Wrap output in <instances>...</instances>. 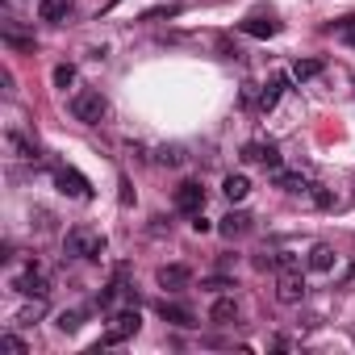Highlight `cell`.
I'll use <instances>...</instances> for the list:
<instances>
[{
    "label": "cell",
    "mask_w": 355,
    "mask_h": 355,
    "mask_svg": "<svg viewBox=\"0 0 355 355\" xmlns=\"http://www.w3.org/2000/svg\"><path fill=\"white\" fill-rule=\"evenodd\" d=\"M242 34H251V38H276L280 34V21H272V17H247L242 21Z\"/></svg>",
    "instance_id": "obj_14"
},
{
    "label": "cell",
    "mask_w": 355,
    "mask_h": 355,
    "mask_svg": "<svg viewBox=\"0 0 355 355\" xmlns=\"http://www.w3.org/2000/svg\"><path fill=\"white\" fill-rule=\"evenodd\" d=\"M242 159H247V163H264L268 172H276V168H280V150H276L272 142H247V146H242Z\"/></svg>",
    "instance_id": "obj_9"
},
{
    "label": "cell",
    "mask_w": 355,
    "mask_h": 355,
    "mask_svg": "<svg viewBox=\"0 0 355 355\" xmlns=\"http://www.w3.org/2000/svg\"><path fill=\"white\" fill-rule=\"evenodd\" d=\"M209 318H214L218 326H230V322L238 318V306H234V297H222V301H214V310H209Z\"/></svg>",
    "instance_id": "obj_17"
},
{
    "label": "cell",
    "mask_w": 355,
    "mask_h": 355,
    "mask_svg": "<svg viewBox=\"0 0 355 355\" xmlns=\"http://www.w3.org/2000/svg\"><path fill=\"white\" fill-rule=\"evenodd\" d=\"M176 209L180 214H201V209H205V188H201L196 180H184L180 188H176Z\"/></svg>",
    "instance_id": "obj_6"
},
{
    "label": "cell",
    "mask_w": 355,
    "mask_h": 355,
    "mask_svg": "<svg viewBox=\"0 0 355 355\" xmlns=\"http://www.w3.org/2000/svg\"><path fill=\"white\" fill-rule=\"evenodd\" d=\"M50 80H55V88H71L76 84V67L71 63H59L55 71H50Z\"/></svg>",
    "instance_id": "obj_25"
},
{
    "label": "cell",
    "mask_w": 355,
    "mask_h": 355,
    "mask_svg": "<svg viewBox=\"0 0 355 355\" xmlns=\"http://www.w3.org/2000/svg\"><path fill=\"white\" fill-rule=\"evenodd\" d=\"M0 38H5V46H9V50H25V55H34V38L17 34L13 25H5V34H0Z\"/></svg>",
    "instance_id": "obj_21"
},
{
    "label": "cell",
    "mask_w": 355,
    "mask_h": 355,
    "mask_svg": "<svg viewBox=\"0 0 355 355\" xmlns=\"http://www.w3.org/2000/svg\"><path fill=\"white\" fill-rule=\"evenodd\" d=\"M155 163H163V168H180V163H184V150H180V146H159V150H155Z\"/></svg>",
    "instance_id": "obj_23"
},
{
    "label": "cell",
    "mask_w": 355,
    "mask_h": 355,
    "mask_svg": "<svg viewBox=\"0 0 355 355\" xmlns=\"http://www.w3.org/2000/svg\"><path fill=\"white\" fill-rule=\"evenodd\" d=\"M67 109H71V117H76V122H84V126H96L100 117L109 113V100L100 96L96 88H80V92L67 100Z\"/></svg>",
    "instance_id": "obj_2"
},
{
    "label": "cell",
    "mask_w": 355,
    "mask_h": 355,
    "mask_svg": "<svg viewBox=\"0 0 355 355\" xmlns=\"http://www.w3.org/2000/svg\"><path fill=\"white\" fill-rule=\"evenodd\" d=\"M71 13V0H42L38 5V21H50V25H63Z\"/></svg>",
    "instance_id": "obj_13"
},
{
    "label": "cell",
    "mask_w": 355,
    "mask_h": 355,
    "mask_svg": "<svg viewBox=\"0 0 355 355\" xmlns=\"http://www.w3.org/2000/svg\"><path fill=\"white\" fill-rule=\"evenodd\" d=\"M310 192H314V205H318V209H330V205H334V196H330L326 188H318V184H314Z\"/></svg>",
    "instance_id": "obj_28"
},
{
    "label": "cell",
    "mask_w": 355,
    "mask_h": 355,
    "mask_svg": "<svg viewBox=\"0 0 355 355\" xmlns=\"http://www.w3.org/2000/svg\"><path fill=\"white\" fill-rule=\"evenodd\" d=\"M159 318L168 326H180V330H192L196 326V314L188 306H180V301H159Z\"/></svg>",
    "instance_id": "obj_10"
},
{
    "label": "cell",
    "mask_w": 355,
    "mask_h": 355,
    "mask_svg": "<svg viewBox=\"0 0 355 355\" xmlns=\"http://www.w3.org/2000/svg\"><path fill=\"white\" fill-rule=\"evenodd\" d=\"M222 192H226L230 201H242V196L251 192V180H247V176H226V180H222Z\"/></svg>",
    "instance_id": "obj_20"
},
{
    "label": "cell",
    "mask_w": 355,
    "mask_h": 355,
    "mask_svg": "<svg viewBox=\"0 0 355 355\" xmlns=\"http://www.w3.org/2000/svg\"><path fill=\"white\" fill-rule=\"evenodd\" d=\"M272 268H276V272H297V268H301L297 251H276V255H272Z\"/></svg>",
    "instance_id": "obj_24"
},
{
    "label": "cell",
    "mask_w": 355,
    "mask_h": 355,
    "mask_svg": "<svg viewBox=\"0 0 355 355\" xmlns=\"http://www.w3.org/2000/svg\"><path fill=\"white\" fill-rule=\"evenodd\" d=\"M192 230H196V234H205V230H209V222L201 218V214H192Z\"/></svg>",
    "instance_id": "obj_31"
},
{
    "label": "cell",
    "mask_w": 355,
    "mask_h": 355,
    "mask_svg": "<svg viewBox=\"0 0 355 355\" xmlns=\"http://www.w3.org/2000/svg\"><path fill=\"white\" fill-rule=\"evenodd\" d=\"M201 288H209V293H222V288H234L230 276H209V280H201Z\"/></svg>",
    "instance_id": "obj_27"
},
{
    "label": "cell",
    "mask_w": 355,
    "mask_h": 355,
    "mask_svg": "<svg viewBox=\"0 0 355 355\" xmlns=\"http://www.w3.org/2000/svg\"><path fill=\"white\" fill-rule=\"evenodd\" d=\"M13 288H17V293H25V297H50V280L42 276V268H38V264H30V268L13 280Z\"/></svg>",
    "instance_id": "obj_7"
},
{
    "label": "cell",
    "mask_w": 355,
    "mask_h": 355,
    "mask_svg": "<svg viewBox=\"0 0 355 355\" xmlns=\"http://www.w3.org/2000/svg\"><path fill=\"white\" fill-rule=\"evenodd\" d=\"M310 268H314V272H330V268H334V247H330V242H318V247L310 251Z\"/></svg>",
    "instance_id": "obj_16"
},
{
    "label": "cell",
    "mask_w": 355,
    "mask_h": 355,
    "mask_svg": "<svg viewBox=\"0 0 355 355\" xmlns=\"http://www.w3.org/2000/svg\"><path fill=\"white\" fill-rule=\"evenodd\" d=\"M276 301H280V306H297V301H306V276H301V268L297 272H280Z\"/></svg>",
    "instance_id": "obj_5"
},
{
    "label": "cell",
    "mask_w": 355,
    "mask_h": 355,
    "mask_svg": "<svg viewBox=\"0 0 355 355\" xmlns=\"http://www.w3.org/2000/svg\"><path fill=\"white\" fill-rule=\"evenodd\" d=\"M288 88V76H272L268 84H264V96H260V109H272L276 100H280V92Z\"/></svg>",
    "instance_id": "obj_18"
},
{
    "label": "cell",
    "mask_w": 355,
    "mask_h": 355,
    "mask_svg": "<svg viewBox=\"0 0 355 355\" xmlns=\"http://www.w3.org/2000/svg\"><path fill=\"white\" fill-rule=\"evenodd\" d=\"M251 230V214H242V209H230L222 222H218V234L222 238H238V234H247Z\"/></svg>",
    "instance_id": "obj_12"
},
{
    "label": "cell",
    "mask_w": 355,
    "mask_h": 355,
    "mask_svg": "<svg viewBox=\"0 0 355 355\" xmlns=\"http://www.w3.org/2000/svg\"><path fill=\"white\" fill-rule=\"evenodd\" d=\"M138 326H142V314H138V306H134V310H117V314L109 318V330L100 334V343H96L92 351H100V347H117V343L134 339V334H138Z\"/></svg>",
    "instance_id": "obj_3"
},
{
    "label": "cell",
    "mask_w": 355,
    "mask_h": 355,
    "mask_svg": "<svg viewBox=\"0 0 355 355\" xmlns=\"http://www.w3.org/2000/svg\"><path fill=\"white\" fill-rule=\"evenodd\" d=\"M5 142H9V150H13L17 159H30V163H38V159H42L38 142H34V138H25L21 130H9V134H5Z\"/></svg>",
    "instance_id": "obj_11"
},
{
    "label": "cell",
    "mask_w": 355,
    "mask_h": 355,
    "mask_svg": "<svg viewBox=\"0 0 355 355\" xmlns=\"http://www.w3.org/2000/svg\"><path fill=\"white\" fill-rule=\"evenodd\" d=\"M80 322H84V314H80V310H63V314H59V330H63V334H76V330H80Z\"/></svg>",
    "instance_id": "obj_26"
},
{
    "label": "cell",
    "mask_w": 355,
    "mask_h": 355,
    "mask_svg": "<svg viewBox=\"0 0 355 355\" xmlns=\"http://www.w3.org/2000/svg\"><path fill=\"white\" fill-rule=\"evenodd\" d=\"M272 184H276V188H284V192H310L306 176H301V172H284V168H276V172H272Z\"/></svg>",
    "instance_id": "obj_15"
},
{
    "label": "cell",
    "mask_w": 355,
    "mask_h": 355,
    "mask_svg": "<svg viewBox=\"0 0 355 355\" xmlns=\"http://www.w3.org/2000/svg\"><path fill=\"white\" fill-rule=\"evenodd\" d=\"M42 314H46V297H34V306H25V310L17 314V326H34Z\"/></svg>",
    "instance_id": "obj_22"
},
{
    "label": "cell",
    "mask_w": 355,
    "mask_h": 355,
    "mask_svg": "<svg viewBox=\"0 0 355 355\" xmlns=\"http://www.w3.org/2000/svg\"><path fill=\"white\" fill-rule=\"evenodd\" d=\"M113 5H122V0H105V5H100V13H109Z\"/></svg>",
    "instance_id": "obj_33"
},
{
    "label": "cell",
    "mask_w": 355,
    "mask_h": 355,
    "mask_svg": "<svg viewBox=\"0 0 355 355\" xmlns=\"http://www.w3.org/2000/svg\"><path fill=\"white\" fill-rule=\"evenodd\" d=\"M122 205H126V209L134 205V184H130V176H122Z\"/></svg>",
    "instance_id": "obj_30"
},
{
    "label": "cell",
    "mask_w": 355,
    "mask_h": 355,
    "mask_svg": "<svg viewBox=\"0 0 355 355\" xmlns=\"http://www.w3.org/2000/svg\"><path fill=\"white\" fill-rule=\"evenodd\" d=\"M63 255L67 260H100L105 255V238L88 226H76V230L63 234Z\"/></svg>",
    "instance_id": "obj_1"
},
{
    "label": "cell",
    "mask_w": 355,
    "mask_h": 355,
    "mask_svg": "<svg viewBox=\"0 0 355 355\" xmlns=\"http://www.w3.org/2000/svg\"><path fill=\"white\" fill-rule=\"evenodd\" d=\"M0 347H5V351H13V355H25V343H21L17 334H5V339H0Z\"/></svg>",
    "instance_id": "obj_29"
},
{
    "label": "cell",
    "mask_w": 355,
    "mask_h": 355,
    "mask_svg": "<svg viewBox=\"0 0 355 355\" xmlns=\"http://www.w3.org/2000/svg\"><path fill=\"white\" fill-rule=\"evenodd\" d=\"M55 188H59L63 196H71V201H92V184H88V176H80L76 168H59V172H55Z\"/></svg>",
    "instance_id": "obj_4"
},
{
    "label": "cell",
    "mask_w": 355,
    "mask_h": 355,
    "mask_svg": "<svg viewBox=\"0 0 355 355\" xmlns=\"http://www.w3.org/2000/svg\"><path fill=\"white\" fill-rule=\"evenodd\" d=\"M343 38H347V46H355V25H351V30H343Z\"/></svg>",
    "instance_id": "obj_32"
},
{
    "label": "cell",
    "mask_w": 355,
    "mask_h": 355,
    "mask_svg": "<svg viewBox=\"0 0 355 355\" xmlns=\"http://www.w3.org/2000/svg\"><path fill=\"white\" fill-rule=\"evenodd\" d=\"M322 67H326L322 59H297V63H293V80H297V84H306V80L322 76Z\"/></svg>",
    "instance_id": "obj_19"
},
{
    "label": "cell",
    "mask_w": 355,
    "mask_h": 355,
    "mask_svg": "<svg viewBox=\"0 0 355 355\" xmlns=\"http://www.w3.org/2000/svg\"><path fill=\"white\" fill-rule=\"evenodd\" d=\"M155 280H159V288H168V293H184V288L192 284V272H188L184 264H163V268L155 272Z\"/></svg>",
    "instance_id": "obj_8"
}]
</instances>
